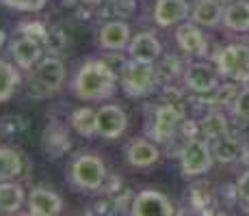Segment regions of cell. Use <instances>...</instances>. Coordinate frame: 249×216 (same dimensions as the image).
Masks as SVG:
<instances>
[{"mask_svg":"<svg viewBox=\"0 0 249 216\" xmlns=\"http://www.w3.org/2000/svg\"><path fill=\"white\" fill-rule=\"evenodd\" d=\"M223 26L234 33H249V0H232L223 9Z\"/></svg>","mask_w":249,"mask_h":216,"instance_id":"obj_20","label":"cell"},{"mask_svg":"<svg viewBox=\"0 0 249 216\" xmlns=\"http://www.w3.org/2000/svg\"><path fill=\"white\" fill-rule=\"evenodd\" d=\"M128 128V117L119 106L107 104V106L98 108V136L113 141L119 138Z\"/></svg>","mask_w":249,"mask_h":216,"instance_id":"obj_10","label":"cell"},{"mask_svg":"<svg viewBox=\"0 0 249 216\" xmlns=\"http://www.w3.org/2000/svg\"><path fill=\"white\" fill-rule=\"evenodd\" d=\"M236 197L249 208V169L243 173L241 177H238V182H236Z\"/></svg>","mask_w":249,"mask_h":216,"instance_id":"obj_29","label":"cell"},{"mask_svg":"<svg viewBox=\"0 0 249 216\" xmlns=\"http://www.w3.org/2000/svg\"><path fill=\"white\" fill-rule=\"evenodd\" d=\"M24 205V190L20 184L9 180L0 182V210L2 212H18Z\"/></svg>","mask_w":249,"mask_h":216,"instance_id":"obj_23","label":"cell"},{"mask_svg":"<svg viewBox=\"0 0 249 216\" xmlns=\"http://www.w3.org/2000/svg\"><path fill=\"white\" fill-rule=\"evenodd\" d=\"M197 126H199V134H202V138H206V141H214V138L230 132L228 117L221 110H210Z\"/></svg>","mask_w":249,"mask_h":216,"instance_id":"obj_21","label":"cell"},{"mask_svg":"<svg viewBox=\"0 0 249 216\" xmlns=\"http://www.w3.org/2000/svg\"><path fill=\"white\" fill-rule=\"evenodd\" d=\"M128 54L141 63H156L162 56V46L154 33H139L128 43Z\"/></svg>","mask_w":249,"mask_h":216,"instance_id":"obj_12","label":"cell"},{"mask_svg":"<svg viewBox=\"0 0 249 216\" xmlns=\"http://www.w3.org/2000/svg\"><path fill=\"white\" fill-rule=\"evenodd\" d=\"M130 43V26L122 20L107 22L100 28V46L107 50H124Z\"/></svg>","mask_w":249,"mask_h":216,"instance_id":"obj_17","label":"cell"},{"mask_svg":"<svg viewBox=\"0 0 249 216\" xmlns=\"http://www.w3.org/2000/svg\"><path fill=\"white\" fill-rule=\"evenodd\" d=\"M159 158H160L159 147L152 141H145V138H135L126 147V160L135 169H147V166L156 165Z\"/></svg>","mask_w":249,"mask_h":216,"instance_id":"obj_14","label":"cell"},{"mask_svg":"<svg viewBox=\"0 0 249 216\" xmlns=\"http://www.w3.org/2000/svg\"><path fill=\"white\" fill-rule=\"evenodd\" d=\"M122 89L130 98H145L156 86V69L154 63H141V61H128L119 69Z\"/></svg>","mask_w":249,"mask_h":216,"instance_id":"obj_2","label":"cell"},{"mask_svg":"<svg viewBox=\"0 0 249 216\" xmlns=\"http://www.w3.org/2000/svg\"><path fill=\"white\" fill-rule=\"evenodd\" d=\"M117 89V71L107 61H87L74 76L71 91L83 102H102Z\"/></svg>","mask_w":249,"mask_h":216,"instance_id":"obj_1","label":"cell"},{"mask_svg":"<svg viewBox=\"0 0 249 216\" xmlns=\"http://www.w3.org/2000/svg\"><path fill=\"white\" fill-rule=\"evenodd\" d=\"M191 201L195 208H199V212H210L208 208H213V195H210L208 186H195L191 190Z\"/></svg>","mask_w":249,"mask_h":216,"instance_id":"obj_27","label":"cell"},{"mask_svg":"<svg viewBox=\"0 0 249 216\" xmlns=\"http://www.w3.org/2000/svg\"><path fill=\"white\" fill-rule=\"evenodd\" d=\"M65 2H76V0H65Z\"/></svg>","mask_w":249,"mask_h":216,"instance_id":"obj_30","label":"cell"},{"mask_svg":"<svg viewBox=\"0 0 249 216\" xmlns=\"http://www.w3.org/2000/svg\"><path fill=\"white\" fill-rule=\"evenodd\" d=\"M11 54H13L16 63L20 65L22 69H31V67L41 59V41L37 39V37L22 35L13 41Z\"/></svg>","mask_w":249,"mask_h":216,"instance_id":"obj_16","label":"cell"},{"mask_svg":"<svg viewBox=\"0 0 249 216\" xmlns=\"http://www.w3.org/2000/svg\"><path fill=\"white\" fill-rule=\"evenodd\" d=\"M48 0H2V4L16 9V11H24V13H35L41 11L46 7Z\"/></svg>","mask_w":249,"mask_h":216,"instance_id":"obj_28","label":"cell"},{"mask_svg":"<svg viewBox=\"0 0 249 216\" xmlns=\"http://www.w3.org/2000/svg\"><path fill=\"white\" fill-rule=\"evenodd\" d=\"M219 71L217 67L204 63V61H195V63H189L184 69V86L191 91V93H197V95H208L214 93L219 86Z\"/></svg>","mask_w":249,"mask_h":216,"instance_id":"obj_6","label":"cell"},{"mask_svg":"<svg viewBox=\"0 0 249 216\" xmlns=\"http://www.w3.org/2000/svg\"><path fill=\"white\" fill-rule=\"evenodd\" d=\"M132 216H174L176 208L159 190H143L130 203Z\"/></svg>","mask_w":249,"mask_h":216,"instance_id":"obj_8","label":"cell"},{"mask_svg":"<svg viewBox=\"0 0 249 216\" xmlns=\"http://www.w3.org/2000/svg\"><path fill=\"white\" fill-rule=\"evenodd\" d=\"M191 9L186 0H159L154 7V22L159 26L167 28L174 26V24H180L189 17Z\"/></svg>","mask_w":249,"mask_h":216,"instance_id":"obj_15","label":"cell"},{"mask_svg":"<svg viewBox=\"0 0 249 216\" xmlns=\"http://www.w3.org/2000/svg\"><path fill=\"white\" fill-rule=\"evenodd\" d=\"M232 113H234V117L236 119L249 123V86L238 91V95L234 98V102H232Z\"/></svg>","mask_w":249,"mask_h":216,"instance_id":"obj_26","label":"cell"},{"mask_svg":"<svg viewBox=\"0 0 249 216\" xmlns=\"http://www.w3.org/2000/svg\"><path fill=\"white\" fill-rule=\"evenodd\" d=\"M191 20L204 28H214L223 22V4L219 0H197L191 9Z\"/></svg>","mask_w":249,"mask_h":216,"instance_id":"obj_19","label":"cell"},{"mask_svg":"<svg viewBox=\"0 0 249 216\" xmlns=\"http://www.w3.org/2000/svg\"><path fill=\"white\" fill-rule=\"evenodd\" d=\"M176 41H178L180 50L191 56H204L208 50V41H206L204 33L199 31V24L195 22L180 24L176 31Z\"/></svg>","mask_w":249,"mask_h":216,"instance_id":"obj_13","label":"cell"},{"mask_svg":"<svg viewBox=\"0 0 249 216\" xmlns=\"http://www.w3.org/2000/svg\"><path fill=\"white\" fill-rule=\"evenodd\" d=\"M22 156L11 147H0V182L13 180L22 173Z\"/></svg>","mask_w":249,"mask_h":216,"instance_id":"obj_24","label":"cell"},{"mask_svg":"<svg viewBox=\"0 0 249 216\" xmlns=\"http://www.w3.org/2000/svg\"><path fill=\"white\" fill-rule=\"evenodd\" d=\"M182 126V113L176 104H162L156 108L154 119L150 123V136L154 143H167L171 136L178 134Z\"/></svg>","mask_w":249,"mask_h":216,"instance_id":"obj_7","label":"cell"},{"mask_svg":"<svg viewBox=\"0 0 249 216\" xmlns=\"http://www.w3.org/2000/svg\"><path fill=\"white\" fill-rule=\"evenodd\" d=\"M18 84H20V74H18V69L11 63H7V61H0V102L11 100Z\"/></svg>","mask_w":249,"mask_h":216,"instance_id":"obj_25","label":"cell"},{"mask_svg":"<svg viewBox=\"0 0 249 216\" xmlns=\"http://www.w3.org/2000/svg\"><path fill=\"white\" fill-rule=\"evenodd\" d=\"M71 128L76 130V134H80L85 138L95 136L98 134V110H93L89 106L74 110V115H71Z\"/></svg>","mask_w":249,"mask_h":216,"instance_id":"obj_22","label":"cell"},{"mask_svg":"<svg viewBox=\"0 0 249 216\" xmlns=\"http://www.w3.org/2000/svg\"><path fill=\"white\" fill-rule=\"evenodd\" d=\"M33 80H35L37 89H41V93L46 95L56 93L63 86V80H65V63L61 59H56V56H46L37 65Z\"/></svg>","mask_w":249,"mask_h":216,"instance_id":"obj_9","label":"cell"},{"mask_svg":"<svg viewBox=\"0 0 249 216\" xmlns=\"http://www.w3.org/2000/svg\"><path fill=\"white\" fill-rule=\"evenodd\" d=\"M214 162L213 145L202 136H193L180 150V169L184 177H199L210 171Z\"/></svg>","mask_w":249,"mask_h":216,"instance_id":"obj_3","label":"cell"},{"mask_svg":"<svg viewBox=\"0 0 249 216\" xmlns=\"http://www.w3.org/2000/svg\"><path fill=\"white\" fill-rule=\"evenodd\" d=\"M28 212L35 216H56L63 212V199L54 190L37 186L28 195Z\"/></svg>","mask_w":249,"mask_h":216,"instance_id":"obj_11","label":"cell"},{"mask_svg":"<svg viewBox=\"0 0 249 216\" xmlns=\"http://www.w3.org/2000/svg\"><path fill=\"white\" fill-rule=\"evenodd\" d=\"M217 71L223 78L234 83H247L249 80V46L247 43H230L214 59Z\"/></svg>","mask_w":249,"mask_h":216,"instance_id":"obj_5","label":"cell"},{"mask_svg":"<svg viewBox=\"0 0 249 216\" xmlns=\"http://www.w3.org/2000/svg\"><path fill=\"white\" fill-rule=\"evenodd\" d=\"M70 180L80 190H98L107 182V166L93 153H83L71 162Z\"/></svg>","mask_w":249,"mask_h":216,"instance_id":"obj_4","label":"cell"},{"mask_svg":"<svg viewBox=\"0 0 249 216\" xmlns=\"http://www.w3.org/2000/svg\"><path fill=\"white\" fill-rule=\"evenodd\" d=\"M243 151H245V145L238 136L226 132L223 136L214 138L213 141V153H214V160L221 162V165H232V162L241 160Z\"/></svg>","mask_w":249,"mask_h":216,"instance_id":"obj_18","label":"cell"}]
</instances>
